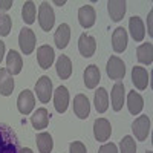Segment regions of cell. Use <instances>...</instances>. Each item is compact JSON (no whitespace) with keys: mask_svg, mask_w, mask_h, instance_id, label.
<instances>
[{"mask_svg":"<svg viewBox=\"0 0 153 153\" xmlns=\"http://www.w3.org/2000/svg\"><path fill=\"white\" fill-rule=\"evenodd\" d=\"M94 104L98 113H104L109 107V95L107 91L104 87H100L98 91L95 92V100H94Z\"/></svg>","mask_w":153,"mask_h":153,"instance_id":"obj_27","label":"cell"},{"mask_svg":"<svg viewBox=\"0 0 153 153\" xmlns=\"http://www.w3.org/2000/svg\"><path fill=\"white\" fill-rule=\"evenodd\" d=\"M14 91V75L8 69H0V95L9 97Z\"/></svg>","mask_w":153,"mask_h":153,"instance_id":"obj_13","label":"cell"},{"mask_svg":"<svg viewBox=\"0 0 153 153\" xmlns=\"http://www.w3.org/2000/svg\"><path fill=\"white\" fill-rule=\"evenodd\" d=\"M147 153H153V152H150V150H149V152H147Z\"/></svg>","mask_w":153,"mask_h":153,"instance_id":"obj_39","label":"cell"},{"mask_svg":"<svg viewBox=\"0 0 153 153\" xmlns=\"http://www.w3.org/2000/svg\"><path fill=\"white\" fill-rule=\"evenodd\" d=\"M132 83L135 84L136 89H139V91L147 89V86H149V72L141 66H135L132 69Z\"/></svg>","mask_w":153,"mask_h":153,"instance_id":"obj_16","label":"cell"},{"mask_svg":"<svg viewBox=\"0 0 153 153\" xmlns=\"http://www.w3.org/2000/svg\"><path fill=\"white\" fill-rule=\"evenodd\" d=\"M49 118H51L49 112H48L45 107H40V109H37V110L34 112V115L31 117V123H32V126H34V129L42 130V129H46V127H48Z\"/></svg>","mask_w":153,"mask_h":153,"instance_id":"obj_22","label":"cell"},{"mask_svg":"<svg viewBox=\"0 0 153 153\" xmlns=\"http://www.w3.org/2000/svg\"><path fill=\"white\" fill-rule=\"evenodd\" d=\"M54 106H55V110L58 113H65L68 110V106H69V91L65 86L57 87V91L54 92Z\"/></svg>","mask_w":153,"mask_h":153,"instance_id":"obj_10","label":"cell"},{"mask_svg":"<svg viewBox=\"0 0 153 153\" xmlns=\"http://www.w3.org/2000/svg\"><path fill=\"white\" fill-rule=\"evenodd\" d=\"M35 92H37V98L42 103H49L51 97H52V81H51L49 76L43 75L35 83Z\"/></svg>","mask_w":153,"mask_h":153,"instance_id":"obj_6","label":"cell"},{"mask_svg":"<svg viewBox=\"0 0 153 153\" xmlns=\"http://www.w3.org/2000/svg\"><path fill=\"white\" fill-rule=\"evenodd\" d=\"M11 26H12V19L6 14H0V35L2 37L9 35Z\"/></svg>","mask_w":153,"mask_h":153,"instance_id":"obj_31","label":"cell"},{"mask_svg":"<svg viewBox=\"0 0 153 153\" xmlns=\"http://www.w3.org/2000/svg\"><path fill=\"white\" fill-rule=\"evenodd\" d=\"M107 75L110 80H123L126 75V65L120 57H110L107 61Z\"/></svg>","mask_w":153,"mask_h":153,"instance_id":"obj_5","label":"cell"},{"mask_svg":"<svg viewBox=\"0 0 153 153\" xmlns=\"http://www.w3.org/2000/svg\"><path fill=\"white\" fill-rule=\"evenodd\" d=\"M124 98H126V91H124V84L123 83H117L112 89L110 94V101H112V107L115 112H120L123 109L124 104Z\"/></svg>","mask_w":153,"mask_h":153,"instance_id":"obj_17","label":"cell"},{"mask_svg":"<svg viewBox=\"0 0 153 153\" xmlns=\"http://www.w3.org/2000/svg\"><path fill=\"white\" fill-rule=\"evenodd\" d=\"M110 133H112V126L106 118H98L94 123V135H95L97 141H100V143L107 141L110 138Z\"/></svg>","mask_w":153,"mask_h":153,"instance_id":"obj_8","label":"cell"},{"mask_svg":"<svg viewBox=\"0 0 153 153\" xmlns=\"http://www.w3.org/2000/svg\"><path fill=\"white\" fill-rule=\"evenodd\" d=\"M74 112L80 120H86L91 113V104H89V100L86 95L78 94L74 98Z\"/></svg>","mask_w":153,"mask_h":153,"instance_id":"obj_12","label":"cell"},{"mask_svg":"<svg viewBox=\"0 0 153 153\" xmlns=\"http://www.w3.org/2000/svg\"><path fill=\"white\" fill-rule=\"evenodd\" d=\"M107 11L113 22H120L126 14V2L124 0H110L107 2Z\"/></svg>","mask_w":153,"mask_h":153,"instance_id":"obj_18","label":"cell"},{"mask_svg":"<svg viewBox=\"0 0 153 153\" xmlns=\"http://www.w3.org/2000/svg\"><path fill=\"white\" fill-rule=\"evenodd\" d=\"M132 132L135 135V138L138 141H146L149 133H150V118L147 115H143V117H138L133 124H132Z\"/></svg>","mask_w":153,"mask_h":153,"instance_id":"obj_4","label":"cell"},{"mask_svg":"<svg viewBox=\"0 0 153 153\" xmlns=\"http://www.w3.org/2000/svg\"><path fill=\"white\" fill-rule=\"evenodd\" d=\"M152 19H153V12L150 11L149 12V19H147V23H149V34L153 35V29H152Z\"/></svg>","mask_w":153,"mask_h":153,"instance_id":"obj_35","label":"cell"},{"mask_svg":"<svg viewBox=\"0 0 153 153\" xmlns=\"http://www.w3.org/2000/svg\"><path fill=\"white\" fill-rule=\"evenodd\" d=\"M95 49H97V42L92 35H87L86 32L80 35L78 38V51L80 54L86 58L92 57L95 54Z\"/></svg>","mask_w":153,"mask_h":153,"instance_id":"obj_9","label":"cell"},{"mask_svg":"<svg viewBox=\"0 0 153 153\" xmlns=\"http://www.w3.org/2000/svg\"><path fill=\"white\" fill-rule=\"evenodd\" d=\"M121 153H136V144L132 136H124L120 143Z\"/></svg>","mask_w":153,"mask_h":153,"instance_id":"obj_30","label":"cell"},{"mask_svg":"<svg viewBox=\"0 0 153 153\" xmlns=\"http://www.w3.org/2000/svg\"><path fill=\"white\" fill-rule=\"evenodd\" d=\"M3 55H5V43L0 40V63L3 60Z\"/></svg>","mask_w":153,"mask_h":153,"instance_id":"obj_36","label":"cell"},{"mask_svg":"<svg viewBox=\"0 0 153 153\" xmlns=\"http://www.w3.org/2000/svg\"><path fill=\"white\" fill-rule=\"evenodd\" d=\"M35 106V98H34V94L28 89H25V91L19 95L17 98V107H19V112L22 115H29L32 112Z\"/></svg>","mask_w":153,"mask_h":153,"instance_id":"obj_7","label":"cell"},{"mask_svg":"<svg viewBox=\"0 0 153 153\" xmlns=\"http://www.w3.org/2000/svg\"><path fill=\"white\" fill-rule=\"evenodd\" d=\"M129 31L132 34V38L135 42H143L146 37V29H144V23L138 16H133L129 22Z\"/></svg>","mask_w":153,"mask_h":153,"instance_id":"obj_19","label":"cell"},{"mask_svg":"<svg viewBox=\"0 0 153 153\" xmlns=\"http://www.w3.org/2000/svg\"><path fill=\"white\" fill-rule=\"evenodd\" d=\"M35 12H37V8H35L34 2H25V5L22 8V17H23L25 23L32 25L35 22Z\"/></svg>","mask_w":153,"mask_h":153,"instance_id":"obj_29","label":"cell"},{"mask_svg":"<svg viewBox=\"0 0 153 153\" xmlns=\"http://www.w3.org/2000/svg\"><path fill=\"white\" fill-rule=\"evenodd\" d=\"M38 23H40V28L46 32H49L51 29L54 28L55 23V14L54 9L48 2H43L38 8Z\"/></svg>","mask_w":153,"mask_h":153,"instance_id":"obj_2","label":"cell"},{"mask_svg":"<svg viewBox=\"0 0 153 153\" xmlns=\"http://www.w3.org/2000/svg\"><path fill=\"white\" fill-rule=\"evenodd\" d=\"M112 48L115 52H124L127 48V32L124 28H117L112 34Z\"/></svg>","mask_w":153,"mask_h":153,"instance_id":"obj_21","label":"cell"},{"mask_svg":"<svg viewBox=\"0 0 153 153\" xmlns=\"http://www.w3.org/2000/svg\"><path fill=\"white\" fill-rule=\"evenodd\" d=\"M127 107H129V112L132 115H138L141 113L143 107H144V100L143 97L139 95L138 92L132 91L129 92V95H127Z\"/></svg>","mask_w":153,"mask_h":153,"instance_id":"obj_24","label":"cell"},{"mask_svg":"<svg viewBox=\"0 0 153 153\" xmlns=\"http://www.w3.org/2000/svg\"><path fill=\"white\" fill-rule=\"evenodd\" d=\"M37 147H38V152L40 153H51L52 152V147H54V141H52V136L46 132H42L38 133L37 138Z\"/></svg>","mask_w":153,"mask_h":153,"instance_id":"obj_28","label":"cell"},{"mask_svg":"<svg viewBox=\"0 0 153 153\" xmlns=\"http://www.w3.org/2000/svg\"><path fill=\"white\" fill-rule=\"evenodd\" d=\"M136 57H138V61L143 63V65H152L153 63V45L144 43L141 46H138Z\"/></svg>","mask_w":153,"mask_h":153,"instance_id":"obj_26","label":"cell"},{"mask_svg":"<svg viewBox=\"0 0 153 153\" xmlns=\"http://www.w3.org/2000/svg\"><path fill=\"white\" fill-rule=\"evenodd\" d=\"M54 57H55L54 49L48 45H43L37 49V60H38V65H40L42 69H49L52 66Z\"/></svg>","mask_w":153,"mask_h":153,"instance_id":"obj_11","label":"cell"},{"mask_svg":"<svg viewBox=\"0 0 153 153\" xmlns=\"http://www.w3.org/2000/svg\"><path fill=\"white\" fill-rule=\"evenodd\" d=\"M69 153H87L86 152V146L80 141H74L69 146Z\"/></svg>","mask_w":153,"mask_h":153,"instance_id":"obj_32","label":"cell"},{"mask_svg":"<svg viewBox=\"0 0 153 153\" xmlns=\"http://www.w3.org/2000/svg\"><path fill=\"white\" fill-rule=\"evenodd\" d=\"M19 138L11 126L0 123V153H19Z\"/></svg>","mask_w":153,"mask_h":153,"instance_id":"obj_1","label":"cell"},{"mask_svg":"<svg viewBox=\"0 0 153 153\" xmlns=\"http://www.w3.org/2000/svg\"><path fill=\"white\" fill-rule=\"evenodd\" d=\"M95 20H97V14H95V9L94 6L91 5H86V6H81L78 9V22L83 28H92L95 25Z\"/></svg>","mask_w":153,"mask_h":153,"instance_id":"obj_14","label":"cell"},{"mask_svg":"<svg viewBox=\"0 0 153 153\" xmlns=\"http://www.w3.org/2000/svg\"><path fill=\"white\" fill-rule=\"evenodd\" d=\"M12 6V0H0V11H8Z\"/></svg>","mask_w":153,"mask_h":153,"instance_id":"obj_34","label":"cell"},{"mask_svg":"<svg viewBox=\"0 0 153 153\" xmlns=\"http://www.w3.org/2000/svg\"><path fill=\"white\" fill-rule=\"evenodd\" d=\"M57 75L61 80H68L72 75V63L69 57L66 55H60L57 60Z\"/></svg>","mask_w":153,"mask_h":153,"instance_id":"obj_25","label":"cell"},{"mask_svg":"<svg viewBox=\"0 0 153 153\" xmlns=\"http://www.w3.org/2000/svg\"><path fill=\"white\" fill-rule=\"evenodd\" d=\"M98 153H118V149H117V146H115L113 143H109V144L101 146Z\"/></svg>","mask_w":153,"mask_h":153,"instance_id":"obj_33","label":"cell"},{"mask_svg":"<svg viewBox=\"0 0 153 153\" xmlns=\"http://www.w3.org/2000/svg\"><path fill=\"white\" fill-rule=\"evenodd\" d=\"M71 40V28L68 23H61L54 34V42L58 49H65Z\"/></svg>","mask_w":153,"mask_h":153,"instance_id":"obj_15","label":"cell"},{"mask_svg":"<svg viewBox=\"0 0 153 153\" xmlns=\"http://www.w3.org/2000/svg\"><path fill=\"white\" fill-rule=\"evenodd\" d=\"M101 80V74H100V69L98 66L95 65H91V66H87L86 71H84V84L87 89H95L98 86Z\"/></svg>","mask_w":153,"mask_h":153,"instance_id":"obj_23","label":"cell"},{"mask_svg":"<svg viewBox=\"0 0 153 153\" xmlns=\"http://www.w3.org/2000/svg\"><path fill=\"white\" fill-rule=\"evenodd\" d=\"M19 153H34V152H32L29 147H23V149H20V150H19Z\"/></svg>","mask_w":153,"mask_h":153,"instance_id":"obj_37","label":"cell"},{"mask_svg":"<svg viewBox=\"0 0 153 153\" xmlns=\"http://www.w3.org/2000/svg\"><path fill=\"white\" fill-rule=\"evenodd\" d=\"M6 68L8 71L12 74V75H17L22 72V68H23V60H22V55L17 52V51H9L8 55H6Z\"/></svg>","mask_w":153,"mask_h":153,"instance_id":"obj_20","label":"cell"},{"mask_svg":"<svg viewBox=\"0 0 153 153\" xmlns=\"http://www.w3.org/2000/svg\"><path fill=\"white\" fill-rule=\"evenodd\" d=\"M54 3H55V5H58V6H63V5L66 3V2H65V0H61V2H60V0H55Z\"/></svg>","mask_w":153,"mask_h":153,"instance_id":"obj_38","label":"cell"},{"mask_svg":"<svg viewBox=\"0 0 153 153\" xmlns=\"http://www.w3.org/2000/svg\"><path fill=\"white\" fill-rule=\"evenodd\" d=\"M35 34L32 29L29 28H23L20 31V35H19V45H20V49L25 55H31L35 49Z\"/></svg>","mask_w":153,"mask_h":153,"instance_id":"obj_3","label":"cell"}]
</instances>
